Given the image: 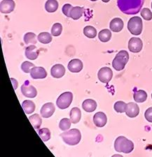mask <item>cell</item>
<instances>
[{"label": "cell", "instance_id": "10", "mask_svg": "<svg viewBox=\"0 0 152 157\" xmlns=\"http://www.w3.org/2000/svg\"><path fill=\"white\" fill-rule=\"evenodd\" d=\"M55 107L53 103H46L42 106L40 113L43 118H49L54 115Z\"/></svg>", "mask_w": 152, "mask_h": 157}, {"label": "cell", "instance_id": "4", "mask_svg": "<svg viewBox=\"0 0 152 157\" xmlns=\"http://www.w3.org/2000/svg\"><path fill=\"white\" fill-rule=\"evenodd\" d=\"M129 60L128 52L126 50H121L117 53L112 62V67L116 71H120L125 68Z\"/></svg>", "mask_w": 152, "mask_h": 157}, {"label": "cell", "instance_id": "32", "mask_svg": "<svg viewBox=\"0 0 152 157\" xmlns=\"http://www.w3.org/2000/svg\"><path fill=\"white\" fill-rule=\"evenodd\" d=\"M71 124H72V121H71L70 119L63 118L60 121L59 128L62 131H67L71 127Z\"/></svg>", "mask_w": 152, "mask_h": 157}, {"label": "cell", "instance_id": "11", "mask_svg": "<svg viewBox=\"0 0 152 157\" xmlns=\"http://www.w3.org/2000/svg\"><path fill=\"white\" fill-rule=\"evenodd\" d=\"M32 79H44L47 76V72L44 68L41 67H33L30 71Z\"/></svg>", "mask_w": 152, "mask_h": 157}, {"label": "cell", "instance_id": "42", "mask_svg": "<svg viewBox=\"0 0 152 157\" xmlns=\"http://www.w3.org/2000/svg\"><path fill=\"white\" fill-rule=\"evenodd\" d=\"M151 98H152V94H151Z\"/></svg>", "mask_w": 152, "mask_h": 157}, {"label": "cell", "instance_id": "40", "mask_svg": "<svg viewBox=\"0 0 152 157\" xmlns=\"http://www.w3.org/2000/svg\"><path fill=\"white\" fill-rule=\"evenodd\" d=\"M90 1H92V2H96V1H98V0H90Z\"/></svg>", "mask_w": 152, "mask_h": 157}, {"label": "cell", "instance_id": "24", "mask_svg": "<svg viewBox=\"0 0 152 157\" xmlns=\"http://www.w3.org/2000/svg\"><path fill=\"white\" fill-rule=\"evenodd\" d=\"M28 119L34 129L37 130V129L40 128V126H41L42 124V120L40 117L39 115H38V114H34V115L29 117Z\"/></svg>", "mask_w": 152, "mask_h": 157}, {"label": "cell", "instance_id": "25", "mask_svg": "<svg viewBox=\"0 0 152 157\" xmlns=\"http://www.w3.org/2000/svg\"><path fill=\"white\" fill-rule=\"evenodd\" d=\"M58 9V2L57 0H48L45 4L46 11L49 13H54Z\"/></svg>", "mask_w": 152, "mask_h": 157}, {"label": "cell", "instance_id": "6", "mask_svg": "<svg viewBox=\"0 0 152 157\" xmlns=\"http://www.w3.org/2000/svg\"><path fill=\"white\" fill-rule=\"evenodd\" d=\"M73 100V94L70 92L62 93L56 101V105L60 109L64 110L70 107Z\"/></svg>", "mask_w": 152, "mask_h": 157}, {"label": "cell", "instance_id": "36", "mask_svg": "<svg viewBox=\"0 0 152 157\" xmlns=\"http://www.w3.org/2000/svg\"><path fill=\"white\" fill-rule=\"evenodd\" d=\"M73 8V6L72 5L70 4H65L64 6H62V11L63 14L65 15L67 17H70V12H71V10Z\"/></svg>", "mask_w": 152, "mask_h": 157}, {"label": "cell", "instance_id": "7", "mask_svg": "<svg viewBox=\"0 0 152 157\" xmlns=\"http://www.w3.org/2000/svg\"><path fill=\"white\" fill-rule=\"evenodd\" d=\"M21 92L25 97L28 98H34L37 95V90L34 86L30 83V81L27 80L21 86Z\"/></svg>", "mask_w": 152, "mask_h": 157}, {"label": "cell", "instance_id": "23", "mask_svg": "<svg viewBox=\"0 0 152 157\" xmlns=\"http://www.w3.org/2000/svg\"><path fill=\"white\" fill-rule=\"evenodd\" d=\"M22 108L26 114H32L35 110V104L32 101L26 100L22 102Z\"/></svg>", "mask_w": 152, "mask_h": 157}, {"label": "cell", "instance_id": "28", "mask_svg": "<svg viewBox=\"0 0 152 157\" xmlns=\"http://www.w3.org/2000/svg\"><path fill=\"white\" fill-rule=\"evenodd\" d=\"M24 42L26 45L32 44L34 45L37 44V36L34 33L28 32L25 34Z\"/></svg>", "mask_w": 152, "mask_h": 157}, {"label": "cell", "instance_id": "34", "mask_svg": "<svg viewBox=\"0 0 152 157\" xmlns=\"http://www.w3.org/2000/svg\"><path fill=\"white\" fill-rule=\"evenodd\" d=\"M33 67H34V65L33 64L32 62H27V61H26V62H24L21 64L22 71L24 73H30V71H31V69H32Z\"/></svg>", "mask_w": 152, "mask_h": 157}, {"label": "cell", "instance_id": "16", "mask_svg": "<svg viewBox=\"0 0 152 157\" xmlns=\"http://www.w3.org/2000/svg\"><path fill=\"white\" fill-rule=\"evenodd\" d=\"M39 51L37 49L36 45H30L29 46H27L25 49V56L30 60H35L37 59V57H39Z\"/></svg>", "mask_w": 152, "mask_h": 157}, {"label": "cell", "instance_id": "15", "mask_svg": "<svg viewBox=\"0 0 152 157\" xmlns=\"http://www.w3.org/2000/svg\"><path fill=\"white\" fill-rule=\"evenodd\" d=\"M68 69L72 73H79L83 69V65L82 61L78 59H72L68 64Z\"/></svg>", "mask_w": 152, "mask_h": 157}, {"label": "cell", "instance_id": "9", "mask_svg": "<svg viewBox=\"0 0 152 157\" xmlns=\"http://www.w3.org/2000/svg\"><path fill=\"white\" fill-rule=\"evenodd\" d=\"M143 47V43L140 38L133 37L129 40L128 49L130 52L137 53L140 52Z\"/></svg>", "mask_w": 152, "mask_h": 157}, {"label": "cell", "instance_id": "35", "mask_svg": "<svg viewBox=\"0 0 152 157\" xmlns=\"http://www.w3.org/2000/svg\"><path fill=\"white\" fill-rule=\"evenodd\" d=\"M141 16L145 20L149 21L152 19V13L150 9L147 8H144L141 11Z\"/></svg>", "mask_w": 152, "mask_h": 157}, {"label": "cell", "instance_id": "13", "mask_svg": "<svg viewBox=\"0 0 152 157\" xmlns=\"http://www.w3.org/2000/svg\"><path fill=\"white\" fill-rule=\"evenodd\" d=\"M107 121V115L102 112H98L95 113L94 117H93V123L97 127H103L106 125Z\"/></svg>", "mask_w": 152, "mask_h": 157}, {"label": "cell", "instance_id": "39", "mask_svg": "<svg viewBox=\"0 0 152 157\" xmlns=\"http://www.w3.org/2000/svg\"><path fill=\"white\" fill-rule=\"evenodd\" d=\"M102 1L103 2H105V3H107V2H109L110 1V0H102Z\"/></svg>", "mask_w": 152, "mask_h": 157}, {"label": "cell", "instance_id": "21", "mask_svg": "<svg viewBox=\"0 0 152 157\" xmlns=\"http://www.w3.org/2000/svg\"><path fill=\"white\" fill-rule=\"evenodd\" d=\"M85 10L82 7L80 6H75L73 7L71 10L70 14V17L72 18L73 20H78L81 17L84 13Z\"/></svg>", "mask_w": 152, "mask_h": 157}, {"label": "cell", "instance_id": "3", "mask_svg": "<svg viewBox=\"0 0 152 157\" xmlns=\"http://www.w3.org/2000/svg\"><path fill=\"white\" fill-rule=\"evenodd\" d=\"M63 141L68 145H77L82 139V134L80 131L77 128H73L68 131H65L60 135Z\"/></svg>", "mask_w": 152, "mask_h": 157}, {"label": "cell", "instance_id": "30", "mask_svg": "<svg viewBox=\"0 0 152 157\" xmlns=\"http://www.w3.org/2000/svg\"><path fill=\"white\" fill-rule=\"evenodd\" d=\"M83 34L89 39H94L97 35V30L93 26H86L83 29Z\"/></svg>", "mask_w": 152, "mask_h": 157}, {"label": "cell", "instance_id": "29", "mask_svg": "<svg viewBox=\"0 0 152 157\" xmlns=\"http://www.w3.org/2000/svg\"><path fill=\"white\" fill-rule=\"evenodd\" d=\"M38 135L44 142H46L50 139V131L49 128H43L37 131Z\"/></svg>", "mask_w": 152, "mask_h": 157}, {"label": "cell", "instance_id": "19", "mask_svg": "<svg viewBox=\"0 0 152 157\" xmlns=\"http://www.w3.org/2000/svg\"><path fill=\"white\" fill-rule=\"evenodd\" d=\"M82 108L86 112L92 113L97 108V103L93 99H86L83 101L82 103Z\"/></svg>", "mask_w": 152, "mask_h": 157}, {"label": "cell", "instance_id": "33", "mask_svg": "<svg viewBox=\"0 0 152 157\" xmlns=\"http://www.w3.org/2000/svg\"><path fill=\"white\" fill-rule=\"evenodd\" d=\"M62 31V26L60 23H55L51 28V34L53 36H58L61 34Z\"/></svg>", "mask_w": 152, "mask_h": 157}, {"label": "cell", "instance_id": "17", "mask_svg": "<svg viewBox=\"0 0 152 157\" xmlns=\"http://www.w3.org/2000/svg\"><path fill=\"white\" fill-rule=\"evenodd\" d=\"M66 73L64 66L60 64H55L50 69V73L54 78H61L64 76Z\"/></svg>", "mask_w": 152, "mask_h": 157}, {"label": "cell", "instance_id": "26", "mask_svg": "<svg viewBox=\"0 0 152 157\" xmlns=\"http://www.w3.org/2000/svg\"><path fill=\"white\" fill-rule=\"evenodd\" d=\"M98 38L100 41L104 43L108 42L111 38V32H110V30L108 29L101 30L98 34Z\"/></svg>", "mask_w": 152, "mask_h": 157}, {"label": "cell", "instance_id": "37", "mask_svg": "<svg viewBox=\"0 0 152 157\" xmlns=\"http://www.w3.org/2000/svg\"><path fill=\"white\" fill-rule=\"evenodd\" d=\"M144 117L149 122L152 123V107L148 108L144 113Z\"/></svg>", "mask_w": 152, "mask_h": 157}, {"label": "cell", "instance_id": "2", "mask_svg": "<svg viewBox=\"0 0 152 157\" xmlns=\"http://www.w3.org/2000/svg\"><path fill=\"white\" fill-rule=\"evenodd\" d=\"M114 149L118 152L129 154L134 149V143L124 136H119L114 142Z\"/></svg>", "mask_w": 152, "mask_h": 157}, {"label": "cell", "instance_id": "1", "mask_svg": "<svg viewBox=\"0 0 152 157\" xmlns=\"http://www.w3.org/2000/svg\"><path fill=\"white\" fill-rule=\"evenodd\" d=\"M144 0H117V6L121 12L127 15H135L140 11Z\"/></svg>", "mask_w": 152, "mask_h": 157}, {"label": "cell", "instance_id": "20", "mask_svg": "<svg viewBox=\"0 0 152 157\" xmlns=\"http://www.w3.org/2000/svg\"><path fill=\"white\" fill-rule=\"evenodd\" d=\"M70 116L72 123L76 124L79 122L81 118H82V112H81V110L77 107L73 108L70 111Z\"/></svg>", "mask_w": 152, "mask_h": 157}, {"label": "cell", "instance_id": "41", "mask_svg": "<svg viewBox=\"0 0 152 157\" xmlns=\"http://www.w3.org/2000/svg\"><path fill=\"white\" fill-rule=\"evenodd\" d=\"M151 8H152V2H151Z\"/></svg>", "mask_w": 152, "mask_h": 157}, {"label": "cell", "instance_id": "18", "mask_svg": "<svg viewBox=\"0 0 152 157\" xmlns=\"http://www.w3.org/2000/svg\"><path fill=\"white\" fill-rule=\"evenodd\" d=\"M124 26L123 20L119 17H116L114 18L110 22V28L111 31L114 32H119L123 29Z\"/></svg>", "mask_w": 152, "mask_h": 157}, {"label": "cell", "instance_id": "38", "mask_svg": "<svg viewBox=\"0 0 152 157\" xmlns=\"http://www.w3.org/2000/svg\"><path fill=\"white\" fill-rule=\"evenodd\" d=\"M11 82H13V85H14V90H16V89H17V87H18V82H17V80H15L14 78H11Z\"/></svg>", "mask_w": 152, "mask_h": 157}, {"label": "cell", "instance_id": "22", "mask_svg": "<svg viewBox=\"0 0 152 157\" xmlns=\"http://www.w3.org/2000/svg\"><path fill=\"white\" fill-rule=\"evenodd\" d=\"M133 98L136 102L143 103L147 98V94L144 90H136L134 92Z\"/></svg>", "mask_w": 152, "mask_h": 157}, {"label": "cell", "instance_id": "14", "mask_svg": "<svg viewBox=\"0 0 152 157\" xmlns=\"http://www.w3.org/2000/svg\"><path fill=\"white\" fill-rule=\"evenodd\" d=\"M140 113V108L138 104L133 102H130L127 104V109H126V114L128 117L134 118Z\"/></svg>", "mask_w": 152, "mask_h": 157}, {"label": "cell", "instance_id": "8", "mask_svg": "<svg viewBox=\"0 0 152 157\" xmlns=\"http://www.w3.org/2000/svg\"><path fill=\"white\" fill-rule=\"evenodd\" d=\"M99 80L103 83H108L110 82L113 77V72L110 68L102 67L99 70L98 73Z\"/></svg>", "mask_w": 152, "mask_h": 157}, {"label": "cell", "instance_id": "5", "mask_svg": "<svg viewBox=\"0 0 152 157\" xmlns=\"http://www.w3.org/2000/svg\"><path fill=\"white\" fill-rule=\"evenodd\" d=\"M143 23L142 20L138 16L131 17L128 22V29L132 34L138 35L141 34L142 32Z\"/></svg>", "mask_w": 152, "mask_h": 157}, {"label": "cell", "instance_id": "31", "mask_svg": "<svg viewBox=\"0 0 152 157\" xmlns=\"http://www.w3.org/2000/svg\"><path fill=\"white\" fill-rule=\"evenodd\" d=\"M114 108L116 110V112L118 113H126V109H127V103H126L123 101H117L115 103L114 105Z\"/></svg>", "mask_w": 152, "mask_h": 157}, {"label": "cell", "instance_id": "12", "mask_svg": "<svg viewBox=\"0 0 152 157\" xmlns=\"http://www.w3.org/2000/svg\"><path fill=\"white\" fill-rule=\"evenodd\" d=\"M16 4L14 0H3L0 4V11L2 13H10L14 11Z\"/></svg>", "mask_w": 152, "mask_h": 157}, {"label": "cell", "instance_id": "27", "mask_svg": "<svg viewBox=\"0 0 152 157\" xmlns=\"http://www.w3.org/2000/svg\"><path fill=\"white\" fill-rule=\"evenodd\" d=\"M37 39L40 43H42L43 44H48L51 42L52 36L49 33L42 32L38 35Z\"/></svg>", "mask_w": 152, "mask_h": 157}]
</instances>
